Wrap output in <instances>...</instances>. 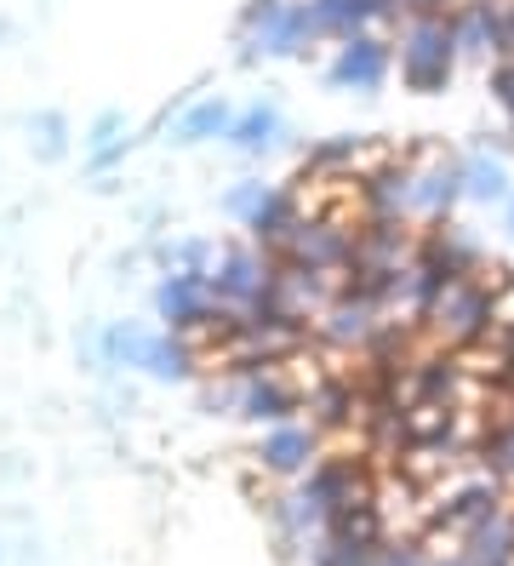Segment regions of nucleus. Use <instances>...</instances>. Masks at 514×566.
Instances as JSON below:
<instances>
[{
  "label": "nucleus",
  "mask_w": 514,
  "mask_h": 566,
  "mask_svg": "<svg viewBox=\"0 0 514 566\" xmlns=\"http://www.w3.org/2000/svg\"><path fill=\"white\" fill-rule=\"evenodd\" d=\"M308 189L303 184H286V189H274L269 195V207L246 223L252 229V247L258 252H269V258H286L292 252V241H297V229H303V218H308Z\"/></svg>",
  "instance_id": "2eb2a0df"
},
{
  "label": "nucleus",
  "mask_w": 514,
  "mask_h": 566,
  "mask_svg": "<svg viewBox=\"0 0 514 566\" xmlns=\"http://www.w3.org/2000/svg\"><path fill=\"white\" fill-rule=\"evenodd\" d=\"M486 470L492 475H514V418H503L486 436Z\"/></svg>",
  "instance_id": "a878e982"
},
{
  "label": "nucleus",
  "mask_w": 514,
  "mask_h": 566,
  "mask_svg": "<svg viewBox=\"0 0 514 566\" xmlns=\"http://www.w3.org/2000/svg\"><path fill=\"white\" fill-rule=\"evenodd\" d=\"M452 41L463 63H497V0H458Z\"/></svg>",
  "instance_id": "f3484780"
},
{
  "label": "nucleus",
  "mask_w": 514,
  "mask_h": 566,
  "mask_svg": "<svg viewBox=\"0 0 514 566\" xmlns=\"http://www.w3.org/2000/svg\"><path fill=\"white\" fill-rule=\"evenodd\" d=\"M29 132H34V144H41L46 160H57V155L69 149V126H63V115H34Z\"/></svg>",
  "instance_id": "cd10ccee"
},
{
  "label": "nucleus",
  "mask_w": 514,
  "mask_h": 566,
  "mask_svg": "<svg viewBox=\"0 0 514 566\" xmlns=\"http://www.w3.org/2000/svg\"><path fill=\"white\" fill-rule=\"evenodd\" d=\"M514 297V281L503 263H486L480 275H458V281H445L434 292V304L423 315L429 326V338L440 349H480V344H492L497 338V321H503V304Z\"/></svg>",
  "instance_id": "f257e3e1"
},
{
  "label": "nucleus",
  "mask_w": 514,
  "mask_h": 566,
  "mask_svg": "<svg viewBox=\"0 0 514 566\" xmlns=\"http://www.w3.org/2000/svg\"><path fill=\"white\" fill-rule=\"evenodd\" d=\"M503 207H508V212H503V229H508V241H514V195H508Z\"/></svg>",
  "instance_id": "7c9ffc66"
},
{
  "label": "nucleus",
  "mask_w": 514,
  "mask_h": 566,
  "mask_svg": "<svg viewBox=\"0 0 514 566\" xmlns=\"http://www.w3.org/2000/svg\"><path fill=\"white\" fill-rule=\"evenodd\" d=\"M458 0H406V18H418V12H452Z\"/></svg>",
  "instance_id": "c756f323"
},
{
  "label": "nucleus",
  "mask_w": 514,
  "mask_h": 566,
  "mask_svg": "<svg viewBox=\"0 0 514 566\" xmlns=\"http://www.w3.org/2000/svg\"><path fill=\"white\" fill-rule=\"evenodd\" d=\"M229 126H234V109L223 104V97H200V104H189L178 115L171 138L178 144H212V138H229Z\"/></svg>",
  "instance_id": "aec40b11"
},
{
  "label": "nucleus",
  "mask_w": 514,
  "mask_h": 566,
  "mask_svg": "<svg viewBox=\"0 0 514 566\" xmlns=\"http://www.w3.org/2000/svg\"><path fill=\"white\" fill-rule=\"evenodd\" d=\"M406 263H418V229H411V218H389V223H360L355 218V258H349V270H343V286L371 297V304H384L389 281Z\"/></svg>",
  "instance_id": "20e7f679"
},
{
  "label": "nucleus",
  "mask_w": 514,
  "mask_h": 566,
  "mask_svg": "<svg viewBox=\"0 0 514 566\" xmlns=\"http://www.w3.org/2000/svg\"><path fill=\"white\" fill-rule=\"evenodd\" d=\"M458 41H452V12H418L400 23V41H395V70H400V86L418 92V97H434L452 86L458 75Z\"/></svg>",
  "instance_id": "f03ea898"
},
{
  "label": "nucleus",
  "mask_w": 514,
  "mask_h": 566,
  "mask_svg": "<svg viewBox=\"0 0 514 566\" xmlns=\"http://www.w3.org/2000/svg\"><path fill=\"white\" fill-rule=\"evenodd\" d=\"M418 263L429 275H440V281H458V275H480L486 270V247H480V235L474 229H463V223H423L418 229Z\"/></svg>",
  "instance_id": "9b49d317"
},
{
  "label": "nucleus",
  "mask_w": 514,
  "mask_h": 566,
  "mask_svg": "<svg viewBox=\"0 0 514 566\" xmlns=\"http://www.w3.org/2000/svg\"><path fill=\"white\" fill-rule=\"evenodd\" d=\"M234 378V373H229ZM303 412V373H286V366H269V373H240L234 378V418H246L258 429L286 423Z\"/></svg>",
  "instance_id": "0eeeda50"
},
{
  "label": "nucleus",
  "mask_w": 514,
  "mask_h": 566,
  "mask_svg": "<svg viewBox=\"0 0 514 566\" xmlns=\"http://www.w3.org/2000/svg\"><path fill=\"white\" fill-rule=\"evenodd\" d=\"M463 195L474 207H497V201H508V166H503V155H469L463 160Z\"/></svg>",
  "instance_id": "412c9836"
},
{
  "label": "nucleus",
  "mask_w": 514,
  "mask_h": 566,
  "mask_svg": "<svg viewBox=\"0 0 514 566\" xmlns=\"http://www.w3.org/2000/svg\"><path fill=\"white\" fill-rule=\"evenodd\" d=\"M269 195H274V184H263V178H246V184H234V189L223 195V212H229L234 223H252V218L269 207Z\"/></svg>",
  "instance_id": "393cba45"
},
{
  "label": "nucleus",
  "mask_w": 514,
  "mask_h": 566,
  "mask_svg": "<svg viewBox=\"0 0 514 566\" xmlns=\"http://www.w3.org/2000/svg\"><path fill=\"white\" fill-rule=\"evenodd\" d=\"M200 344L183 338V332H149V344H144V373L166 378V384H178V378H195L200 373Z\"/></svg>",
  "instance_id": "a211bd4d"
},
{
  "label": "nucleus",
  "mask_w": 514,
  "mask_h": 566,
  "mask_svg": "<svg viewBox=\"0 0 514 566\" xmlns=\"http://www.w3.org/2000/svg\"><path fill=\"white\" fill-rule=\"evenodd\" d=\"M321 41L326 35H321L308 0H246V12H240V63L303 57V52H315Z\"/></svg>",
  "instance_id": "7ed1b4c3"
},
{
  "label": "nucleus",
  "mask_w": 514,
  "mask_h": 566,
  "mask_svg": "<svg viewBox=\"0 0 514 566\" xmlns=\"http://www.w3.org/2000/svg\"><path fill=\"white\" fill-rule=\"evenodd\" d=\"M326 41H349L377 23H406V0H308Z\"/></svg>",
  "instance_id": "dca6fc26"
},
{
  "label": "nucleus",
  "mask_w": 514,
  "mask_h": 566,
  "mask_svg": "<svg viewBox=\"0 0 514 566\" xmlns=\"http://www.w3.org/2000/svg\"><path fill=\"white\" fill-rule=\"evenodd\" d=\"M463 201H469L463 195V160L445 155V149H423L418 155V178H411V218L418 223H445Z\"/></svg>",
  "instance_id": "9d476101"
},
{
  "label": "nucleus",
  "mask_w": 514,
  "mask_h": 566,
  "mask_svg": "<svg viewBox=\"0 0 514 566\" xmlns=\"http://www.w3.org/2000/svg\"><path fill=\"white\" fill-rule=\"evenodd\" d=\"M389 70H395V46L377 35V29H360V35L337 41V52L326 63V81L337 92H377L389 81Z\"/></svg>",
  "instance_id": "f8f14e48"
},
{
  "label": "nucleus",
  "mask_w": 514,
  "mask_h": 566,
  "mask_svg": "<svg viewBox=\"0 0 514 566\" xmlns=\"http://www.w3.org/2000/svg\"><path fill=\"white\" fill-rule=\"evenodd\" d=\"M274 270H281V258H269L258 247H223L218 263L206 270V281H212V297L229 310H252L269 297L274 286Z\"/></svg>",
  "instance_id": "6e6552de"
},
{
  "label": "nucleus",
  "mask_w": 514,
  "mask_h": 566,
  "mask_svg": "<svg viewBox=\"0 0 514 566\" xmlns=\"http://www.w3.org/2000/svg\"><path fill=\"white\" fill-rule=\"evenodd\" d=\"M126 120L120 115H97L92 132H86V149H92V172H109V166L126 155Z\"/></svg>",
  "instance_id": "4be33fe9"
},
{
  "label": "nucleus",
  "mask_w": 514,
  "mask_h": 566,
  "mask_svg": "<svg viewBox=\"0 0 514 566\" xmlns=\"http://www.w3.org/2000/svg\"><path fill=\"white\" fill-rule=\"evenodd\" d=\"M371 155H377V138H366V132H332V138L303 149L292 184H303V189H343Z\"/></svg>",
  "instance_id": "1a4fd4ad"
},
{
  "label": "nucleus",
  "mask_w": 514,
  "mask_h": 566,
  "mask_svg": "<svg viewBox=\"0 0 514 566\" xmlns=\"http://www.w3.org/2000/svg\"><path fill=\"white\" fill-rule=\"evenodd\" d=\"M497 57H514V0H497Z\"/></svg>",
  "instance_id": "c85d7f7f"
},
{
  "label": "nucleus",
  "mask_w": 514,
  "mask_h": 566,
  "mask_svg": "<svg viewBox=\"0 0 514 566\" xmlns=\"http://www.w3.org/2000/svg\"><path fill=\"white\" fill-rule=\"evenodd\" d=\"M212 304L218 297H212L206 275H160V286H155V315L166 321V332H183V338H200Z\"/></svg>",
  "instance_id": "4468645a"
},
{
  "label": "nucleus",
  "mask_w": 514,
  "mask_h": 566,
  "mask_svg": "<svg viewBox=\"0 0 514 566\" xmlns=\"http://www.w3.org/2000/svg\"><path fill=\"white\" fill-rule=\"evenodd\" d=\"M315 452H321V429L308 418L269 423L258 436V463L269 475H308V470H315Z\"/></svg>",
  "instance_id": "ddd939ff"
},
{
  "label": "nucleus",
  "mask_w": 514,
  "mask_h": 566,
  "mask_svg": "<svg viewBox=\"0 0 514 566\" xmlns=\"http://www.w3.org/2000/svg\"><path fill=\"white\" fill-rule=\"evenodd\" d=\"M160 263H166V275H206L218 263V252L206 241H171V247H160Z\"/></svg>",
  "instance_id": "5701e85b"
},
{
  "label": "nucleus",
  "mask_w": 514,
  "mask_h": 566,
  "mask_svg": "<svg viewBox=\"0 0 514 566\" xmlns=\"http://www.w3.org/2000/svg\"><path fill=\"white\" fill-rule=\"evenodd\" d=\"M144 344H149V332H137L132 321L109 326V332H103V360H109V366H144Z\"/></svg>",
  "instance_id": "b1692460"
},
{
  "label": "nucleus",
  "mask_w": 514,
  "mask_h": 566,
  "mask_svg": "<svg viewBox=\"0 0 514 566\" xmlns=\"http://www.w3.org/2000/svg\"><path fill=\"white\" fill-rule=\"evenodd\" d=\"M411 178H418V155H400L389 144H377V155L360 172L343 184L349 212L360 223H389V218H411Z\"/></svg>",
  "instance_id": "39448f33"
},
{
  "label": "nucleus",
  "mask_w": 514,
  "mask_h": 566,
  "mask_svg": "<svg viewBox=\"0 0 514 566\" xmlns=\"http://www.w3.org/2000/svg\"><path fill=\"white\" fill-rule=\"evenodd\" d=\"M486 92H492V104L503 109V120L514 126V57H497V63H492V75H486Z\"/></svg>",
  "instance_id": "bb28decb"
},
{
  "label": "nucleus",
  "mask_w": 514,
  "mask_h": 566,
  "mask_svg": "<svg viewBox=\"0 0 514 566\" xmlns=\"http://www.w3.org/2000/svg\"><path fill=\"white\" fill-rule=\"evenodd\" d=\"M384 321H389L384 304H371V297H360V292L343 286L332 304L308 321V344H315L321 360H360V355L371 349V338H377V326H384Z\"/></svg>",
  "instance_id": "423d86ee"
},
{
  "label": "nucleus",
  "mask_w": 514,
  "mask_h": 566,
  "mask_svg": "<svg viewBox=\"0 0 514 566\" xmlns=\"http://www.w3.org/2000/svg\"><path fill=\"white\" fill-rule=\"evenodd\" d=\"M281 138H286V120H281V109L274 104H252V109H240L234 115V126H229V144L240 149V155H274L281 149Z\"/></svg>",
  "instance_id": "6ab92c4d"
}]
</instances>
